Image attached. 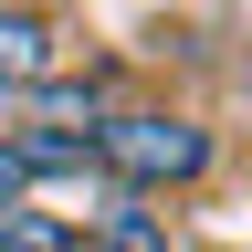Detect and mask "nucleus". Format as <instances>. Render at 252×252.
<instances>
[{
	"label": "nucleus",
	"mask_w": 252,
	"mask_h": 252,
	"mask_svg": "<svg viewBox=\"0 0 252 252\" xmlns=\"http://www.w3.org/2000/svg\"><path fill=\"white\" fill-rule=\"evenodd\" d=\"M84 147H94V168L126 179V200H137V189H179V179L210 168V126H189V116H168V105H126V116L94 126Z\"/></svg>",
	"instance_id": "nucleus-1"
},
{
	"label": "nucleus",
	"mask_w": 252,
	"mask_h": 252,
	"mask_svg": "<svg viewBox=\"0 0 252 252\" xmlns=\"http://www.w3.org/2000/svg\"><path fill=\"white\" fill-rule=\"evenodd\" d=\"M84 252H168V210H147V200H105V220H94Z\"/></svg>",
	"instance_id": "nucleus-3"
},
{
	"label": "nucleus",
	"mask_w": 252,
	"mask_h": 252,
	"mask_svg": "<svg viewBox=\"0 0 252 252\" xmlns=\"http://www.w3.org/2000/svg\"><path fill=\"white\" fill-rule=\"evenodd\" d=\"M53 74V32L42 11H0V84H42Z\"/></svg>",
	"instance_id": "nucleus-2"
},
{
	"label": "nucleus",
	"mask_w": 252,
	"mask_h": 252,
	"mask_svg": "<svg viewBox=\"0 0 252 252\" xmlns=\"http://www.w3.org/2000/svg\"><path fill=\"white\" fill-rule=\"evenodd\" d=\"M21 189H32V179H21V158H11V147H0V210H11V200H21Z\"/></svg>",
	"instance_id": "nucleus-4"
}]
</instances>
